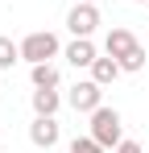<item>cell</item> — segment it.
Segmentation results:
<instances>
[{
	"label": "cell",
	"instance_id": "8992f818",
	"mask_svg": "<svg viewBox=\"0 0 149 153\" xmlns=\"http://www.w3.org/2000/svg\"><path fill=\"white\" fill-rule=\"evenodd\" d=\"M137 46H141V42H137V33H133V29H124V25L108 29V37H104V54H108V58H116V62H120L128 50H137Z\"/></svg>",
	"mask_w": 149,
	"mask_h": 153
},
{
	"label": "cell",
	"instance_id": "8fae6325",
	"mask_svg": "<svg viewBox=\"0 0 149 153\" xmlns=\"http://www.w3.org/2000/svg\"><path fill=\"white\" fill-rule=\"evenodd\" d=\"M17 62H21V46L13 37H0V71H13Z\"/></svg>",
	"mask_w": 149,
	"mask_h": 153
},
{
	"label": "cell",
	"instance_id": "9c48e42d",
	"mask_svg": "<svg viewBox=\"0 0 149 153\" xmlns=\"http://www.w3.org/2000/svg\"><path fill=\"white\" fill-rule=\"evenodd\" d=\"M120 75H124V71H120V62H116V58H95V62H91V79H95L99 87L116 83Z\"/></svg>",
	"mask_w": 149,
	"mask_h": 153
},
{
	"label": "cell",
	"instance_id": "ba28073f",
	"mask_svg": "<svg viewBox=\"0 0 149 153\" xmlns=\"http://www.w3.org/2000/svg\"><path fill=\"white\" fill-rule=\"evenodd\" d=\"M58 108H62L58 87H33V116H58Z\"/></svg>",
	"mask_w": 149,
	"mask_h": 153
},
{
	"label": "cell",
	"instance_id": "2e32d148",
	"mask_svg": "<svg viewBox=\"0 0 149 153\" xmlns=\"http://www.w3.org/2000/svg\"><path fill=\"white\" fill-rule=\"evenodd\" d=\"M91 4H95V0H91Z\"/></svg>",
	"mask_w": 149,
	"mask_h": 153
},
{
	"label": "cell",
	"instance_id": "5bb4252c",
	"mask_svg": "<svg viewBox=\"0 0 149 153\" xmlns=\"http://www.w3.org/2000/svg\"><path fill=\"white\" fill-rule=\"evenodd\" d=\"M112 153H145V149H141L137 141H128V137H124V141H120V145H116V149H112Z\"/></svg>",
	"mask_w": 149,
	"mask_h": 153
},
{
	"label": "cell",
	"instance_id": "5b68a950",
	"mask_svg": "<svg viewBox=\"0 0 149 153\" xmlns=\"http://www.w3.org/2000/svg\"><path fill=\"white\" fill-rule=\"evenodd\" d=\"M29 141L37 145V149H54L58 141H62V128L54 116H33V124H29Z\"/></svg>",
	"mask_w": 149,
	"mask_h": 153
},
{
	"label": "cell",
	"instance_id": "4fadbf2b",
	"mask_svg": "<svg viewBox=\"0 0 149 153\" xmlns=\"http://www.w3.org/2000/svg\"><path fill=\"white\" fill-rule=\"evenodd\" d=\"M71 153H108V149H104L95 137L87 132V137H74V141H71Z\"/></svg>",
	"mask_w": 149,
	"mask_h": 153
},
{
	"label": "cell",
	"instance_id": "7c38bea8",
	"mask_svg": "<svg viewBox=\"0 0 149 153\" xmlns=\"http://www.w3.org/2000/svg\"><path fill=\"white\" fill-rule=\"evenodd\" d=\"M120 71H128V75H137V71H145V46H137V50H128L120 58Z\"/></svg>",
	"mask_w": 149,
	"mask_h": 153
},
{
	"label": "cell",
	"instance_id": "3957f363",
	"mask_svg": "<svg viewBox=\"0 0 149 153\" xmlns=\"http://www.w3.org/2000/svg\"><path fill=\"white\" fill-rule=\"evenodd\" d=\"M66 103H71L74 112H83V116H91L99 103H104V87H99L95 79H79L71 87V95H66Z\"/></svg>",
	"mask_w": 149,
	"mask_h": 153
},
{
	"label": "cell",
	"instance_id": "52a82bcc",
	"mask_svg": "<svg viewBox=\"0 0 149 153\" xmlns=\"http://www.w3.org/2000/svg\"><path fill=\"white\" fill-rule=\"evenodd\" d=\"M62 58H66V62H71L74 71H83V66H87V71H91V62H95L99 54H95V42H91V37H74L71 46H66V50H62Z\"/></svg>",
	"mask_w": 149,
	"mask_h": 153
},
{
	"label": "cell",
	"instance_id": "277c9868",
	"mask_svg": "<svg viewBox=\"0 0 149 153\" xmlns=\"http://www.w3.org/2000/svg\"><path fill=\"white\" fill-rule=\"evenodd\" d=\"M66 29H71L74 37H91L99 29V8L91 4V0H79L71 13H66Z\"/></svg>",
	"mask_w": 149,
	"mask_h": 153
},
{
	"label": "cell",
	"instance_id": "7a4b0ae2",
	"mask_svg": "<svg viewBox=\"0 0 149 153\" xmlns=\"http://www.w3.org/2000/svg\"><path fill=\"white\" fill-rule=\"evenodd\" d=\"M62 46H58V37L50 33V29H37V33H29L21 42V58L29 66H37V62H50V58H58Z\"/></svg>",
	"mask_w": 149,
	"mask_h": 153
},
{
	"label": "cell",
	"instance_id": "9a60e30c",
	"mask_svg": "<svg viewBox=\"0 0 149 153\" xmlns=\"http://www.w3.org/2000/svg\"><path fill=\"white\" fill-rule=\"evenodd\" d=\"M133 4H145V0H133Z\"/></svg>",
	"mask_w": 149,
	"mask_h": 153
},
{
	"label": "cell",
	"instance_id": "30bf717a",
	"mask_svg": "<svg viewBox=\"0 0 149 153\" xmlns=\"http://www.w3.org/2000/svg\"><path fill=\"white\" fill-rule=\"evenodd\" d=\"M29 79H33V87H58V83H62V75H58L54 62H37V66H29Z\"/></svg>",
	"mask_w": 149,
	"mask_h": 153
},
{
	"label": "cell",
	"instance_id": "6da1fadb",
	"mask_svg": "<svg viewBox=\"0 0 149 153\" xmlns=\"http://www.w3.org/2000/svg\"><path fill=\"white\" fill-rule=\"evenodd\" d=\"M91 137H95L104 149H116L124 141V120H120V112L116 108H108V103H99L95 112H91V128H87Z\"/></svg>",
	"mask_w": 149,
	"mask_h": 153
}]
</instances>
